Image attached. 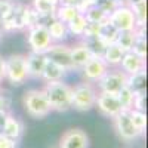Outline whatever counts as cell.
I'll return each instance as SVG.
<instances>
[{
  "instance_id": "d4e9b609",
  "label": "cell",
  "mask_w": 148,
  "mask_h": 148,
  "mask_svg": "<svg viewBox=\"0 0 148 148\" xmlns=\"http://www.w3.org/2000/svg\"><path fill=\"white\" fill-rule=\"evenodd\" d=\"M86 24H88V21H86L84 15H83V14L77 15L76 18H74V19H71V21L67 24L68 36H73V37H79V39H82V36H83V31H84Z\"/></svg>"
},
{
  "instance_id": "277c9868",
  "label": "cell",
  "mask_w": 148,
  "mask_h": 148,
  "mask_svg": "<svg viewBox=\"0 0 148 148\" xmlns=\"http://www.w3.org/2000/svg\"><path fill=\"white\" fill-rule=\"evenodd\" d=\"M30 79L25 55L12 53L5 58V80L10 86H21Z\"/></svg>"
},
{
  "instance_id": "6da1fadb",
  "label": "cell",
  "mask_w": 148,
  "mask_h": 148,
  "mask_svg": "<svg viewBox=\"0 0 148 148\" xmlns=\"http://www.w3.org/2000/svg\"><path fill=\"white\" fill-rule=\"evenodd\" d=\"M52 111L65 113L71 110V86L65 80L45 83L43 88Z\"/></svg>"
},
{
  "instance_id": "f35d334b",
  "label": "cell",
  "mask_w": 148,
  "mask_h": 148,
  "mask_svg": "<svg viewBox=\"0 0 148 148\" xmlns=\"http://www.w3.org/2000/svg\"><path fill=\"white\" fill-rule=\"evenodd\" d=\"M58 5H67V6H76L82 12V0H58ZM83 14V12H82Z\"/></svg>"
},
{
  "instance_id": "9c48e42d",
  "label": "cell",
  "mask_w": 148,
  "mask_h": 148,
  "mask_svg": "<svg viewBox=\"0 0 148 148\" xmlns=\"http://www.w3.org/2000/svg\"><path fill=\"white\" fill-rule=\"evenodd\" d=\"M108 68L110 67L104 62V59L101 56H90V59L79 71L82 73V77H83L84 82L96 84L98 80L108 71Z\"/></svg>"
},
{
  "instance_id": "83f0119b",
  "label": "cell",
  "mask_w": 148,
  "mask_h": 148,
  "mask_svg": "<svg viewBox=\"0 0 148 148\" xmlns=\"http://www.w3.org/2000/svg\"><path fill=\"white\" fill-rule=\"evenodd\" d=\"M83 15L86 18V21L88 22H96V24H102L108 19V15L105 14L104 10H101L98 6H89L86 8Z\"/></svg>"
},
{
  "instance_id": "7c38bea8",
  "label": "cell",
  "mask_w": 148,
  "mask_h": 148,
  "mask_svg": "<svg viewBox=\"0 0 148 148\" xmlns=\"http://www.w3.org/2000/svg\"><path fill=\"white\" fill-rule=\"evenodd\" d=\"M95 108H98L99 114L107 119H113L121 111V105L117 99V96L111 93H104V92H98Z\"/></svg>"
},
{
  "instance_id": "74e56055",
  "label": "cell",
  "mask_w": 148,
  "mask_h": 148,
  "mask_svg": "<svg viewBox=\"0 0 148 148\" xmlns=\"http://www.w3.org/2000/svg\"><path fill=\"white\" fill-rule=\"evenodd\" d=\"M16 144L18 141H14V139H9L3 135H0V148H16Z\"/></svg>"
},
{
  "instance_id": "b9f144b4",
  "label": "cell",
  "mask_w": 148,
  "mask_h": 148,
  "mask_svg": "<svg viewBox=\"0 0 148 148\" xmlns=\"http://www.w3.org/2000/svg\"><path fill=\"white\" fill-rule=\"evenodd\" d=\"M125 5H127V6H132V5H135V3H138V2H142V0H121Z\"/></svg>"
},
{
  "instance_id": "5bb4252c",
  "label": "cell",
  "mask_w": 148,
  "mask_h": 148,
  "mask_svg": "<svg viewBox=\"0 0 148 148\" xmlns=\"http://www.w3.org/2000/svg\"><path fill=\"white\" fill-rule=\"evenodd\" d=\"M22 132H24V123L12 113H9L6 116V120L3 123L2 129H0V135L9 138V139H14L18 141L22 136Z\"/></svg>"
},
{
  "instance_id": "484cf974",
  "label": "cell",
  "mask_w": 148,
  "mask_h": 148,
  "mask_svg": "<svg viewBox=\"0 0 148 148\" xmlns=\"http://www.w3.org/2000/svg\"><path fill=\"white\" fill-rule=\"evenodd\" d=\"M129 8L133 12L135 21H136V28H144L147 25V0L138 2Z\"/></svg>"
},
{
  "instance_id": "ab89813d",
  "label": "cell",
  "mask_w": 148,
  "mask_h": 148,
  "mask_svg": "<svg viewBox=\"0 0 148 148\" xmlns=\"http://www.w3.org/2000/svg\"><path fill=\"white\" fill-rule=\"evenodd\" d=\"M5 80V58L0 55V83Z\"/></svg>"
},
{
  "instance_id": "1f68e13d",
  "label": "cell",
  "mask_w": 148,
  "mask_h": 148,
  "mask_svg": "<svg viewBox=\"0 0 148 148\" xmlns=\"http://www.w3.org/2000/svg\"><path fill=\"white\" fill-rule=\"evenodd\" d=\"M117 99L121 105V110H130L132 108V102H133V96L135 93L127 88V86H125V88H121L120 92L116 95Z\"/></svg>"
},
{
  "instance_id": "30bf717a",
  "label": "cell",
  "mask_w": 148,
  "mask_h": 148,
  "mask_svg": "<svg viewBox=\"0 0 148 148\" xmlns=\"http://www.w3.org/2000/svg\"><path fill=\"white\" fill-rule=\"evenodd\" d=\"M45 53H46L49 61L58 64L59 67H62L67 71H73L70 45H67V43H52Z\"/></svg>"
},
{
  "instance_id": "5b68a950",
  "label": "cell",
  "mask_w": 148,
  "mask_h": 148,
  "mask_svg": "<svg viewBox=\"0 0 148 148\" xmlns=\"http://www.w3.org/2000/svg\"><path fill=\"white\" fill-rule=\"evenodd\" d=\"M126 77L127 76L120 68H108V71L98 80L95 86H96L98 92L117 95L120 89L126 86Z\"/></svg>"
},
{
  "instance_id": "2e32d148",
  "label": "cell",
  "mask_w": 148,
  "mask_h": 148,
  "mask_svg": "<svg viewBox=\"0 0 148 148\" xmlns=\"http://www.w3.org/2000/svg\"><path fill=\"white\" fill-rule=\"evenodd\" d=\"M70 53H71V62H73V70L79 71L88 61L90 59V52L88 51L86 47L80 40L77 43H74L70 46Z\"/></svg>"
},
{
  "instance_id": "d6a6232c",
  "label": "cell",
  "mask_w": 148,
  "mask_h": 148,
  "mask_svg": "<svg viewBox=\"0 0 148 148\" xmlns=\"http://www.w3.org/2000/svg\"><path fill=\"white\" fill-rule=\"evenodd\" d=\"M121 3H123L121 0H96L95 6H98L101 10H104L107 15H110L111 12H113L117 6H120Z\"/></svg>"
},
{
  "instance_id": "d6986e66",
  "label": "cell",
  "mask_w": 148,
  "mask_h": 148,
  "mask_svg": "<svg viewBox=\"0 0 148 148\" xmlns=\"http://www.w3.org/2000/svg\"><path fill=\"white\" fill-rule=\"evenodd\" d=\"M126 86L133 93L147 92V71H138L135 74H129L126 77Z\"/></svg>"
},
{
  "instance_id": "3957f363",
  "label": "cell",
  "mask_w": 148,
  "mask_h": 148,
  "mask_svg": "<svg viewBox=\"0 0 148 148\" xmlns=\"http://www.w3.org/2000/svg\"><path fill=\"white\" fill-rule=\"evenodd\" d=\"M98 96V89L93 83L82 82L71 86V108L76 111H90L95 108V101Z\"/></svg>"
},
{
  "instance_id": "836d02e7",
  "label": "cell",
  "mask_w": 148,
  "mask_h": 148,
  "mask_svg": "<svg viewBox=\"0 0 148 148\" xmlns=\"http://www.w3.org/2000/svg\"><path fill=\"white\" fill-rule=\"evenodd\" d=\"M145 105H147V92L135 93V96H133V102H132V108H130V110L145 111V110H147Z\"/></svg>"
},
{
  "instance_id": "4dcf8cb0",
  "label": "cell",
  "mask_w": 148,
  "mask_h": 148,
  "mask_svg": "<svg viewBox=\"0 0 148 148\" xmlns=\"http://www.w3.org/2000/svg\"><path fill=\"white\" fill-rule=\"evenodd\" d=\"M129 117L133 123V126L136 127L141 133H144L145 129H147V114H145V111L129 110Z\"/></svg>"
},
{
  "instance_id": "4fadbf2b",
  "label": "cell",
  "mask_w": 148,
  "mask_h": 148,
  "mask_svg": "<svg viewBox=\"0 0 148 148\" xmlns=\"http://www.w3.org/2000/svg\"><path fill=\"white\" fill-rule=\"evenodd\" d=\"M119 68L129 76V74H135L138 71H142L147 68V62H145V58H141L138 55H135L133 52H125L123 53V58L119 64Z\"/></svg>"
},
{
  "instance_id": "f546056e",
  "label": "cell",
  "mask_w": 148,
  "mask_h": 148,
  "mask_svg": "<svg viewBox=\"0 0 148 148\" xmlns=\"http://www.w3.org/2000/svg\"><path fill=\"white\" fill-rule=\"evenodd\" d=\"M135 31H120L119 36H117V40H116V45L120 46L125 52H129L132 49V45L135 42Z\"/></svg>"
},
{
  "instance_id": "7402d4cb",
  "label": "cell",
  "mask_w": 148,
  "mask_h": 148,
  "mask_svg": "<svg viewBox=\"0 0 148 148\" xmlns=\"http://www.w3.org/2000/svg\"><path fill=\"white\" fill-rule=\"evenodd\" d=\"M135 42L132 45L130 52H133L135 55H138L141 58H147V31L145 27L144 28H136L135 30Z\"/></svg>"
},
{
  "instance_id": "8fae6325",
  "label": "cell",
  "mask_w": 148,
  "mask_h": 148,
  "mask_svg": "<svg viewBox=\"0 0 148 148\" xmlns=\"http://www.w3.org/2000/svg\"><path fill=\"white\" fill-rule=\"evenodd\" d=\"M89 136L83 129L73 127L62 133L59 138L58 147L59 148H89Z\"/></svg>"
},
{
  "instance_id": "9a60e30c",
  "label": "cell",
  "mask_w": 148,
  "mask_h": 148,
  "mask_svg": "<svg viewBox=\"0 0 148 148\" xmlns=\"http://www.w3.org/2000/svg\"><path fill=\"white\" fill-rule=\"evenodd\" d=\"M27 61V70H28V76L33 79H40L43 68L47 62V56L46 53H39V52H28L25 55Z\"/></svg>"
},
{
  "instance_id": "ee69618b",
  "label": "cell",
  "mask_w": 148,
  "mask_h": 148,
  "mask_svg": "<svg viewBox=\"0 0 148 148\" xmlns=\"http://www.w3.org/2000/svg\"><path fill=\"white\" fill-rule=\"evenodd\" d=\"M0 92H2V84H0Z\"/></svg>"
},
{
  "instance_id": "ba28073f",
  "label": "cell",
  "mask_w": 148,
  "mask_h": 148,
  "mask_svg": "<svg viewBox=\"0 0 148 148\" xmlns=\"http://www.w3.org/2000/svg\"><path fill=\"white\" fill-rule=\"evenodd\" d=\"M27 31V45L30 47L31 52H39V53H45L49 46H51L53 42L51 39V36L47 33V28L46 27H42V25H34Z\"/></svg>"
},
{
  "instance_id": "8d00e7d4",
  "label": "cell",
  "mask_w": 148,
  "mask_h": 148,
  "mask_svg": "<svg viewBox=\"0 0 148 148\" xmlns=\"http://www.w3.org/2000/svg\"><path fill=\"white\" fill-rule=\"evenodd\" d=\"M12 110V98L8 93L0 92V113H10Z\"/></svg>"
},
{
  "instance_id": "7bdbcfd3",
  "label": "cell",
  "mask_w": 148,
  "mask_h": 148,
  "mask_svg": "<svg viewBox=\"0 0 148 148\" xmlns=\"http://www.w3.org/2000/svg\"><path fill=\"white\" fill-rule=\"evenodd\" d=\"M8 114H9V113H0V129H2V126H3V123H5Z\"/></svg>"
},
{
  "instance_id": "44dd1931",
  "label": "cell",
  "mask_w": 148,
  "mask_h": 148,
  "mask_svg": "<svg viewBox=\"0 0 148 148\" xmlns=\"http://www.w3.org/2000/svg\"><path fill=\"white\" fill-rule=\"evenodd\" d=\"M80 42L88 47V51L90 52L92 56H102L107 43L101 39L99 36H93V37H82Z\"/></svg>"
},
{
  "instance_id": "7a4b0ae2",
  "label": "cell",
  "mask_w": 148,
  "mask_h": 148,
  "mask_svg": "<svg viewBox=\"0 0 148 148\" xmlns=\"http://www.w3.org/2000/svg\"><path fill=\"white\" fill-rule=\"evenodd\" d=\"M22 105L25 113L33 119H45L52 113L46 93L43 89H28L22 95Z\"/></svg>"
},
{
  "instance_id": "f1b7e54d",
  "label": "cell",
  "mask_w": 148,
  "mask_h": 148,
  "mask_svg": "<svg viewBox=\"0 0 148 148\" xmlns=\"http://www.w3.org/2000/svg\"><path fill=\"white\" fill-rule=\"evenodd\" d=\"M37 21H39V14L30 6V5H25L22 10V27L24 30H28L34 25H37Z\"/></svg>"
},
{
  "instance_id": "cb8c5ba5",
  "label": "cell",
  "mask_w": 148,
  "mask_h": 148,
  "mask_svg": "<svg viewBox=\"0 0 148 148\" xmlns=\"http://www.w3.org/2000/svg\"><path fill=\"white\" fill-rule=\"evenodd\" d=\"M30 6L39 15H51V14H55L58 0H31Z\"/></svg>"
},
{
  "instance_id": "e0dca14e",
  "label": "cell",
  "mask_w": 148,
  "mask_h": 148,
  "mask_svg": "<svg viewBox=\"0 0 148 148\" xmlns=\"http://www.w3.org/2000/svg\"><path fill=\"white\" fill-rule=\"evenodd\" d=\"M67 70H64L62 67H59L58 64L52 62V61L47 59V62L43 68L42 73V80L45 83H52V82H59V80H64V77L67 76Z\"/></svg>"
},
{
  "instance_id": "ffe728a7",
  "label": "cell",
  "mask_w": 148,
  "mask_h": 148,
  "mask_svg": "<svg viewBox=\"0 0 148 148\" xmlns=\"http://www.w3.org/2000/svg\"><path fill=\"white\" fill-rule=\"evenodd\" d=\"M47 33L51 36L53 43H65V40L70 37L68 30H67V24L61 22L58 19H55L51 25L47 27Z\"/></svg>"
},
{
  "instance_id": "d590c367",
  "label": "cell",
  "mask_w": 148,
  "mask_h": 148,
  "mask_svg": "<svg viewBox=\"0 0 148 148\" xmlns=\"http://www.w3.org/2000/svg\"><path fill=\"white\" fill-rule=\"evenodd\" d=\"M99 30H101V24L96 22H88L84 27L83 36L82 37H93V36H99Z\"/></svg>"
},
{
  "instance_id": "f6af8a7d",
  "label": "cell",
  "mask_w": 148,
  "mask_h": 148,
  "mask_svg": "<svg viewBox=\"0 0 148 148\" xmlns=\"http://www.w3.org/2000/svg\"><path fill=\"white\" fill-rule=\"evenodd\" d=\"M53 148H59V147H58V145H56V147H53Z\"/></svg>"
},
{
  "instance_id": "603a6c76",
  "label": "cell",
  "mask_w": 148,
  "mask_h": 148,
  "mask_svg": "<svg viewBox=\"0 0 148 148\" xmlns=\"http://www.w3.org/2000/svg\"><path fill=\"white\" fill-rule=\"evenodd\" d=\"M82 12L76 6H67V5H58L55 10V18L64 24H68L71 19H74L77 15H80Z\"/></svg>"
},
{
  "instance_id": "52a82bcc",
  "label": "cell",
  "mask_w": 148,
  "mask_h": 148,
  "mask_svg": "<svg viewBox=\"0 0 148 148\" xmlns=\"http://www.w3.org/2000/svg\"><path fill=\"white\" fill-rule=\"evenodd\" d=\"M108 21L119 30V31H135L136 30V21H135L132 9L121 3L108 15Z\"/></svg>"
},
{
  "instance_id": "e575fe53",
  "label": "cell",
  "mask_w": 148,
  "mask_h": 148,
  "mask_svg": "<svg viewBox=\"0 0 148 148\" xmlns=\"http://www.w3.org/2000/svg\"><path fill=\"white\" fill-rule=\"evenodd\" d=\"M15 6V0H0V21L5 19Z\"/></svg>"
},
{
  "instance_id": "8992f818",
  "label": "cell",
  "mask_w": 148,
  "mask_h": 148,
  "mask_svg": "<svg viewBox=\"0 0 148 148\" xmlns=\"http://www.w3.org/2000/svg\"><path fill=\"white\" fill-rule=\"evenodd\" d=\"M113 126H114V130L116 133L119 135V138L123 139V141H133L141 136V132L133 126V123L129 117V110H121L117 116H114L113 119Z\"/></svg>"
},
{
  "instance_id": "60d3db41",
  "label": "cell",
  "mask_w": 148,
  "mask_h": 148,
  "mask_svg": "<svg viewBox=\"0 0 148 148\" xmlns=\"http://www.w3.org/2000/svg\"><path fill=\"white\" fill-rule=\"evenodd\" d=\"M95 5H96V0H82V12H84L86 8L95 6Z\"/></svg>"
},
{
  "instance_id": "ac0fdd59",
  "label": "cell",
  "mask_w": 148,
  "mask_h": 148,
  "mask_svg": "<svg viewBox=\"0 0 148 148\" xmlns=\"http://www.w3.org/2000/svg\"><path fill=\"white\" fill-rule=\"evenodd\" d=\"M123 53H125V51H123L120 46H117L116 43H110V45H107L101 58L104 59V62L110 68H119V64L123 58Z\"/></svg>"
},
{
  "instance_id": "4316f807",
  "label": "cell",
  "mask_w": 148,
  "mask_h": 148,
  "mask_svg": "<svg viewBox=\"0 0 148 148\" xmlns=\"http://www.w3.org/2000/svg\"><path fill=\"white\" fill-rule=\"evenodd\" d=\"M119 30L111 24L108 19L105 21V22H102L101 24V30H99V37L107 43V45H110V43H116V40H117V36H119Z\"/></svg>"
}]
</instances>
